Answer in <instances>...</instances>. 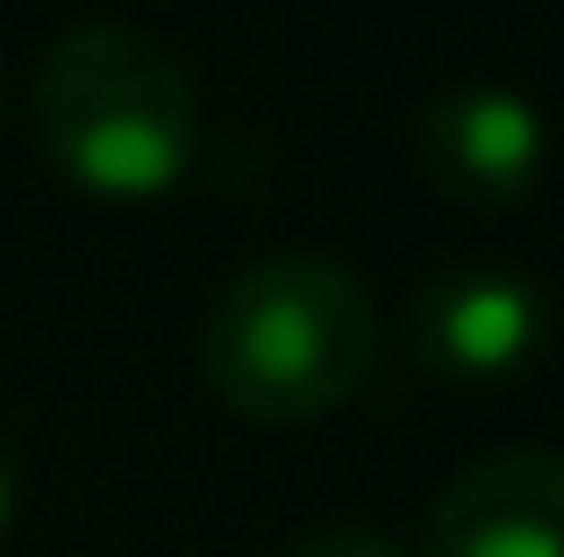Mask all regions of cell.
Masks as SVG:
<instances>
[{
  "mask_svg": "<svg viewBox=\"0 0 564 557\" xmlns=\"http://www.w3.org/2000/svg\"><path fill=\"white\" fill-rule=\"evenodd\" d=\"M379 307L350 265L322 251H272L215 293L200 329V379L258 429L322 422L372 379Z\"/></svg>",
  "mask_w": 564,
  "mask_h": 557,
  "instance_id": "1",
  "label": "cell"
},
{
  "mask_svg": "<svg viewBox=\"0 0 564 557\" xmlns=\"http://www.w3.org/2000/svg\"><path fill=\"white\" fill-rule=\"evenodd\" d=\"M43 157L94 200H165L200 157V100L158 36L79 22L36 65Z\"/></svg>",
  "mask_w": 564,
  "mask_h": 557,
  "instance_id": "2",
  "label": "cell"
},
{
  "mask_svg": "<svg viewBox=\"0 0 564 557\" xmlns=\"http://www.w3.org/2000/svg\"><path fill=\"white\" fill-rule=\"evenodd\" d=\"M400 343L443 386H508L551 343V301L522 272L457 265L408 293Z\"/></svg>",
  "mask_w": 564,
  "mask_h": 557,
  "instance_id": "3",
  "label": "cell"
},
{
  "mask_svg": "<svg viewBox=\"0 0 564 557\" xmlns=\"http://www.w3.org/2000/svg\"><path fill=\"white\" fill-rule=\"evenodd\" d=\"M414 157H422L429 186L457 208H522L536 179L551 172V122L529 94L494 79H465L436 94L414 129Z\"/></svg>",
  "mask_w": 564,
  "mask_h": 557,
  "instance_id": "4",
  "label": "cell"
},
{
  "mask_svg": "<svg viewBox=\"0 0 564 557\" xmlns=\"http://www.w3.org/2000/svg\"><path fill=\"white\" fill-rule=\"evenodd\" d=\"M414 557H564V450L522 444L436 493Z\"/></svg>",
  "mask_w": 564,
  "mask_h": 557,
  "instance_id": "5",
  "label": "cell"
},
{
  "mask_svg": "<svg viewBox=\"0 0 564 557\" xmlns=\"http://www.w3.org/2000/svg\"><path fill=\"white\" fill-rule=\"evenodd\" d=\"M286 557H408L393 536L358 529V522H336V529H307L301 544H286Z\"/></svg>",
  "mask_w": 564,
  "mask_h": 557,
  "instance_id": "6",
  "label": "cell"
},
{
  "mask_svg": "<svg viewBox=\"0 0 564 557\" xmlns=\"http://www.w3.org/2000/svg\"><path fill=\"white\" fill-rule=\"evenodd\" d=\"M14 515H22V465H14V444L0 436V544H8Z\"/></svg>",
  "mask_w": 564,
  "mask_h": 557,
  "instance_id": "7",
  "label": "cell"
}]
</instances>
